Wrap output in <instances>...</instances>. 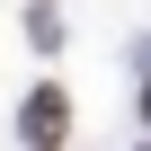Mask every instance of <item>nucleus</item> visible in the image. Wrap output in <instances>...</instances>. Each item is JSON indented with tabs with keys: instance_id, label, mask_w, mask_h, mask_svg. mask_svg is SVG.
<instances>
[{
	"instance_id": "1",
	"label": "nucleus",
	"mask_w": 151,
	"mask_h": 151,
	"mask_svg": "<svg viewBox=\"0 0 151 151\" xmlns=\"http://www.w3.org/2000/svg\"><path fill=\"white\" fill-rule=\"evenodd\" d=\"M71 142V89L62 80H36L18 98V151H62Z\"/></svg>"
},
{
	"instance_id": "2",
	"label": "nucleus",
	"mask_w": 151,
	"mask_h": 151,
	"mask_svg": "<svg viewBox=\"0 0 151 151\" xmlns=\"http://www.w3.org/2000/svg\"><path fill=\"white\" fill-rule=\"evenodd\" d=\"M27 45L36 53H62V9L53 0H27Z\"/></svg>"
},
{
	"instance_id": "3",
	"label": "nucleus",
	"mask_w": 151,
	"mask_h": 151,
	"mask_svg": "<svg viewBox=\"0 0 151 151\" xmlns=\"http://www.w3.org/2000/svg\"><path fill=\"white\" fill-rule=\"evenodd\" d=\"M142 151H151V142H142Z\"/></svg>"
}]
</instances>
